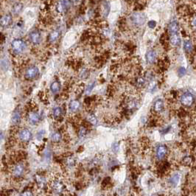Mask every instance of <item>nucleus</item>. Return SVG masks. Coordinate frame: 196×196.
Wrapping results in <instances>:
<instances>
[{"mask_svg":"<svg viewBox=\"0 0 196 196\" xmlns=\"http://www.w3.org/2000/svg\"><path fill=\"white\" fill-rule=\"evenodd\" d=\"M50 187L55 193L61 195L64 194L67 190V187L64 181L60 176H55L50 181Z\"/></svg>","mask_w":196,"mask_h":196,"instance_id":"1","label":"nucleus"},{"mask_svg":"<svg viewBox=\"0 0 196 196\" xmlns=\"http://www.w3.org/2000/svg\"><path fill=\"white\" fill-rule=\"evenodd\" d=\"M12 51L16 54H21L27 48L26 42L22 38H15L10 44Z\"/></svg>","mask_w":196,"mask_h":196,"instance_id":"2","label":"nucleus"},{"mask_svg":"<svg viewBox=\"0 0 196 196\" xmlns=\"http://www.w3.org/2000/svg\"><path fill=\"white\" fill-rule=\"evenodd\" d=\"M25 171V165L23 162H19L14 164L12 169V175L14 178L19 179L24 175Z\"/></svg>","mask_w":196,"mask_h":196,"instance_id":"3","label":"nucleus"},{"mask_svg":"<svg viewBox=\"0 0 196 196\" xmlns=\"http://www.w3.org/2000/svg\"><path fill=\"white\" fill-rule=\"evenodd\" d=\"M39 74V69L35 66H30L25 71V77L27 80H33Z\"/></svg>","mask_w":196,"mask_h":196,"instance_id":"4","label":"nucleus"},{"mask_svg":"<svg viewBox=\"0 0 196 196\" xmlns=\"http://www.w3.org/2000/svg\"><path fill=\"white\" fill-rule=\"evenodd\" d=\"M131 20L137 26H141L145 22L146 17L144 13L137 12V13H134L131 15Z\"/></svg>","mask_w":196,"mask_h":196,"instance_id":"5","label":"nucleus"},{"mask_svg":"<svg viewBox=\"0 0 196 196\" xmlns=\"http://www.w3.org/2000/svg\"><path fill=\"white\" fill-rule=\"evenodd\" d=\"M194 101H195V98L190 92H186V93L183 94L181 98V103L185 107L192 106L194 103Z\"/></svg>","mask_w":196,"mask_h":196,"instance_id":"6","label":"nucleus"},{"mask_svg":"<svg viewBox=\"0 0 196 196\" xmlns=\"http://www.w3.org/2000/svg\"><path fill=\"white\" fill-rule=\"evenodd\" d=\"M19 138L22 142H29L33 137V134L27 128H22L19 131Z\"/></svg>","mask_w":196,"mask_h":196,"instance_id":"7","label":"nucleus"},{"mask_svg":"<svg viewBox=\"0 0 196 196\" xmlns=\"http://www.w3.org/2000/svg\"><path fill=\"white\" fill-rule=\"evenodd\" d=\"M13 23V16L11 14H5L0 19V26L1 27H8Z\"/></svg>","mask_w":196,"mask_h":196,"instance_id":"8","label":"nucleus"},{"mask_svg":"<svg viewBox=\"0 0 196 196\" xmlns=\"http://www.w3.org/2000/svg\"><path fill=\"white\" fill-rule=\"evenodd\" d=\"M30 41L31 43L34 44V45H37L41 43V33L38 30H33L30 33L29 35Z\"/></svg>","mask_w":196,"mask_h":196,"instance_id":"9","label":"nucleus"},{"mask_svg":"<svg viewBox=\"0 0 196 196\" xmlns=\"http://www.w3.org/2000/svg\"><path fill=\"white\" fill-rule=\"evenodd\" d=\"M71 1H60L56 4V10L60 13H64L67 11L70 6Z\"/></svg>","mask_w":196,"mask_h":196,"instance_id":"10","label":"nucleus"},{"mask_svg":"<svg viewBox=\"0 0 196 196\" xmlns=\"http://www.w3.org/2000/svg\"><path fill=\"white\" fill-rule=\"evenodd\" d=\"M27 119L28 121L30 124L33 125H35V124L38 123L41 119V116H40L39 114L36 111H30L27 115Z\"/></svg>","mask_w":196,"mask_h":196,"instance_id":"11","label":"nucleus"},{"mask_svg":"<svg viewBox=\"0 0 196 196\" xmlns=\"http://www.w3.org/2000/svg\"><path fill=\"white\" fill-rule=\"evenodd\" d=\"M167 153V148L165 145H159L156 150V157L158 159L162 160Z\"/></svg>","mask_w":196,"mask_h":196,"instance_id":"12","label":"nucleus"},{"mask_svg":"<svg viewBox=\"0 0 196 196\" xmlns=\"http://www.w3.org/2000/svg\"><path fill=\"white\" fill-rule=\"evenodd\" d=\"M179 25L176 21H173L170 22L168 25V32L170 35H174V34L179 33Z\"/></svg>","mask_w":196,"mask_h":196,"instance_id":"13","label":"nucleus"},{"mask_svg":"<svg viewBox=\"0 0 196 196\" xmlns=\"http://www.w3.org/2000/svg\"><path fill=\"white\" fill-rule=\"evenodd\" d=\"M21 119H22L21 112L19 110L14 111L11 117V122L13 123V125H18L21 122Z\"/></svg>","mask_w":196,"mask_h":196,"instance_id":"14","label":"nucleus"},{"mask_svg":"<svg viewBox=\"0 0 196 196\" xmlns=\"http://www.w3.org/2000/svg\"><path fill=\"white\" fill-rule=\"evenodd\" d=\"M146 61L148 64H152L155 62V58H156V52L155 50H150L148 51V52L146 53Z\"/></svg>","mask_w":196,"mask_h":196,"instance_id":"15","label":"nucleus"},{"mask_svg":"<svg viewBox=\"0 0 196 196\" xmlns=\"http://www.w3.org/2000/svg\"><path fill=\"white\" fill-rule=\"evenodd\" d=\"M180 179H181L180 173H174V174L170 178V179H169V183H170V184L171 185L172 187H176L178 185L179 181H180Z\"/></svg>","mask_w":196,"mask_h":196,"instance_id":"16","label":"nucleus"},{"mask_svg":"<svg viewBox=\"0 0 196 196\" xmlns=\"http://www.w3.org/2000/svg\"><path fill=\"white\" fill-rule=\"evenodd\" d=\"M164 102L161 100H157L154 103V111H155L156 113H160V112H162L164 110Z\"/></svg>","mask_w":196,"mask_h":196,"instance_id":"17","label":"nucleus"},{"mask_svg":"<svg viewBox=\"0 0 196 196\" xmlns=\"http://www.w3.org/2000/svg\"><path fill=\"white\" fill-rule=\"evenodd\" d=\"M170 42L173 46H179L180 45L181 38L179 33L174 34V35H170Z\"/></svg>","mask_w":196,"mask_h":196,"instance_id":"18","label":"nucleus"},{"mask_svg":"<svg viewBox=\"0 0 196 196\" xmlns=\"http://www.w3.org/2000/svg\"><path fill=\"white\" fill-rule=\"evenodd\" d=\"M23 4L20 2H17L14 4L12 7V13L14 15H19L23 10Z\"/></svg>","mask_w":196,"mask_h":196,"instance_id":"19","label":"nucleus"},{"mask_svg":"<svg viewBox=\"0 0 196 196\" xmlns=\"http://www.w3.org/2000/svg\"><path fill=\"white\" fill-rule=\"evenodd\" d=\"M80 103L78 100H72L69 103V110L72 112H76L80 108Z\"/></svg>","mask_w":196,"mask_h":196,"instance_id":"20","label":"nucleus"},{"mask_svg":"<svg viewBox=\"0 0 196 196\" xmlns=\"http://www.w3.org/2000/svg\"><path fill=\"white\" fill-rule=\"evenodd\" d=\"M60 35H61V33H60V32L58 30L52 31V32L49 35V38H48L49 41L51 43L55 42L60 37Z\"/></svg>","mask_w":196,"mask_h":196,"instance_id":"21","label":"nucleus"},{"mask_svg":"<svg viewBox=\"0 0 196 196\" xmlns=\"http://www.w3.org/2000/svg\"><path fill=\"white\" fill-rule=\"evenodd\" d=\"M60 90H61V83L58 81L52 82L50 86V91L52 93L57 94L60 92Z\"/></svg>","mask_w":196,"mask_h":196,"instance_id":"22","label":"nucleus"},{"mask_svg":"<svg viewBox=\"0 0 196 196\" xmlns=\"http://www.w3.org/2000/svg\"><path fill=\"white\" fill-rule=\"evenodd\" d=\"M184 49L185 52L187 53H191L193 50V45L192 43L189 40H186L184 41Z\"/></svg>","mask_w":196,"mask_h":196,"instance_id":"23","label":"nucleus"},{"mask_svg":"<svg viewBox=\"0 0 196 196\" xmlns=\"http://www.w3.org/2000/svg\"><path fill=\"white\" fill-rule=\"evenodd\" d=\"M63 114V110L61 107H56L53 109V111H52V114L55 119H58L59 118L61 117Z\"/></svg>","mask_w":196,"mask_h":196,"instance_id":"24","label":"nucleus"},{"mask_svg":"<svg viewBox=\"0 0 196 196\" xmlns=\"http://www.w3.org/2000/svg\"><path fill=\"white\" fill-rule=\"evenodd\" d=\"M87 122H89L92 125H95L98 123V119L94 114H90L87 116Z\"/></svg>","mask_w":196,"mask_h":196,"instance_id":"25","label":"nucleus"},{"mask_svg":"<svg viewBox=\"0 0 196 196\" xmlns=\"http://www.w3.org/2000/svg\"><path fill=\"white\" fill-rule=\"evenodd\" d=\"M103 15H104L105 17L108 16L109 13V10H110V3L108 1H103Z\"/></svg>","mask_w":196,"mask_h":196,"instance_id":"26","label":"nucleus"},{"mask_svg":"<svg viewBox=\"0 0 196 196\" xmlns=\"http://www.w3.org/2000/svg\"><path fill=\"white\" fill-rule=\"evenodd\" d=\"M61 140V134L60 132H54L52 135V141L53 142H59Z\"/></svg>","mask_w":196,"mask_h":196,"instance_id":"27","label":"nucleus"},{"mask_svg":"<svg viewBox=\"0 0 196 196\" xmlns=\"http://www.w3.org/2000/svg\"><path fill=\"white\" fill-rule=\"evenodd\" d=\"M35 180H36L37 184H38L39 187H43L46 184L45 179H44L43 176H37L36 178H35Z\"/></svg>","mask_w":196,"mask_h":196,"instance_id":"28","label":"nucleus"},{"mask_svg":"<svg viewBox=\"0 0 196 196\" xmlns=\"http://www.w3.org/2000/svg\"><path fill=\"white\" fill-rule=\"evenodd\" d=\"M86 134H87V129L85 128L84 127L82 126L81 128L79 129V131H78L79 137H80V138H82V137H84L86 135Z\"/></svg>","mask_w":196,"mask_h":196,"instance_id":"29","label":"nucleus"},{"mask_svg":"<svg viewBox=\"0 0 196 196\" xmlns=\"http://www.w3.org/2000/svg\"><path fill=\"white\" fill-rule=\"evenodd\" d=\"M145 80L143 77H140V78L137 79V86H138V87L140 88L143 87V86H145Z\"/></svg>","mask_w":196,"mask_h":196,"instance_id":"30","label":"nucleus"},{"mask_svg":"<svg viewBox=\"0 0 196 196\" xmlns=\"http://www.w3.org/2000/svg\"><path fill=\"white\" fill-rule=\"evenodd\" d=\"M95 86V82H94V83H92V84L89 85V86H88V87L86 89V90H85V93H86V95H89V94L92 92V91L93 90Z\"/></svg>","mask_w":196,"mask_h":196,"instance_id":"31","label":"nucleus"},{"mask_svg":"<svg viewBox=\"0 0 196 196\" xmlns=\"http://www.w3.org/2000/svg\"><path fill=\"white\" fill-rule=\"evenodd\" d=\"M160 40H161V43L163 44V45L165 47V46H168V42H167V37L166 36L165 34H163L162 35H161V38H160Z\"/></svg>","mask_w":196,"mask_h":196,"instance_id":"32","label":"nucleus"},{"mask_svg":"<svg viewBox=\"0 0 196 196\" xmlns=\"http://www.w3.org/2000/svg\"><path fill=\"white\" fill-rule=\"evenodd\" d=\"M19 196H34V195L32 191L29 190V189H27V190H25L24 192H22Z\"/></svg>","mask_w":196,"mask_h":196,"instance_id":"33","label":"nucleus"},{"mask_svg":"<svg viewBox=\"0 0 196 196\" xmlns=\"http://www.w3.org/2000/svg\"><path fill=\"white\" fill-rule=\"evenodd\" d=\"M187 72V69L184 68V67H180L179 69V75L180 77H182V76L184 75Z\"/></svg>","mask_w":196,"mask_h":196,"instance_id":"34","label":"nucleus"},{"mask_svg":"<svg viewBox=\"0 0 196 196\" xmlns=\"http://www.w3.org/2000/svg\"><path fill=\"white\" fill-rule=\"evenodd\" d=\"M148 27H149L150 29H154V28L155 27V26H156V22H155V21H150L149 22H148Z\"/></svg>","mask_w":196,"mask_h":196,"instance_id":"35","label":"nucleus"},{"mask_svg":"<svg viewBox=\"0 0 196 196\" xmlns=\"http://www.w3.org/2000/svg\"><path fill=\"white\" fill-rule=\"evenodd\" d=\"M44 133H45V131H43V130H42V131H40L37 134V139H38V140H41V139L43 138V137H44Z\"/></svg>","mask_w":196,"mask_h":196,"instance_id":"36","label":"nucleus"},{"mask_svg":"<svg viewBox=\"0 0 196 196\" xmlns=\"http://www.w3.org/2000/svg\"><path fill=\"white\" fill-rule=\"evenodd\" d=\"M118 150H119V144L118 143H114L113 145V150L114 152H117Z\"/></svg>","mask_w":196,"mask_h":196,"instance_id":"37","label":"nucleus"},{"mask_svg":"<svg viewBox=\"0 0 196 196\" xmlns=\"http://www.w3.org/2000/svg\"><path fill=\"white\" fill-rule=\"evenodd\" d=\"M4 139V134H3V132L1 131H0V140H3Z\"/></svg>","mask_w":196,"mask_h":196,"instance_id":"38","label":"nucleus"},{"mask_svg":"<svg viewBox=\"0 0 196 196\" xmlns=\"http://www.w3.org/2000/svg\"><path fill=\"white\" fill-rule=\"evenodd\" d=\"M151 196H158V195H151Z\"/></svg>","mask_w":196,"mask_h":196,"instance_id":"39","label":"nucleus"},{"mask_svg":"<svg viewBox=\"0 0 196 196\" xmlns=\"http://www.w3.org/2000/svg\"><path fill=\"white\" fill-rule=\"evenodd\" d=\"M99 196H104V195H99Z\"/></svg>","mask_w":196,"mask_h":196,"instance_id":"40","label":"nucleus"}]
</instances>
